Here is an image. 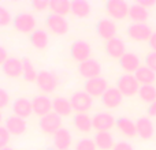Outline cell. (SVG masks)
<instances>
[{
	"instance_id": "1f68e13d",
	"label": "cell",
	"mask_w": 156,
	"mask_h": 150,
	"mask_svg": "<svg viewBox=\"0 0 156 150\" xmlns=\"http://www.w3.org/2000/svg\"><path fill=\"white\" fill-rule=\"evenodd\" d=\"M22 64H23V79L26 82H36L37 80V75L38 73L34 70V66L30 62L29 57H23L22 59Z\"/></svg>"
},
{
	"instance_id": "5bb4252c",
	"label": "cell",
	"mask_w": 156,
	"mask_h": 150,
	"mask_svg": "<svg viewBox=\"0 0 156 150\" xmlns=\"http://www.w3.org/2000/svg\"><path fill=\"white\" fill-rule=\"evenodd\" d=\"M32 107H33V112L37 116H40V118L51 113L52 109H54L52 100L48 96H36L32 100Z\"/></svg>"
},
{
	"instance_id": "9c48e42d",
	"label": "cell",
	"mask_w": 156,
	"mask_h": 150,
	"mask_svg": "<svg viewBox=\"0 0 156 150\" xmlns=\"http://www.w3.org/2000/svg\"><path fill=\"white\" fill-rule=\"evenodd\" d=\"M83 87H85V91L89 96L101 97L108 90V82L105 78L97 77V78H92V79H86Z\"/></svg>"
},
{
	"instance_id": "ab89813d",
	"label": "cell",
	"mask_w": 156,
	"mask_h": 150,
	"mask_svg": "<svg viewBox=\"0 0 156 150\" xmlns=\"http://www.w3.org/2000/svg\"><path fill=\"white\" fill-rule=\"evenodd\" d=\"M112 150H134V149H133V146L130 145L129 142H123V141H121V142L115 143V146L112 148Z\"/></svg>"
},
{
	"instance_id": "ac0fdd59",
	"label": "cell",
	"mask_w": 156,
	"mask_h": 150,
	"mask_svg": "<svg viewBox=\"0 0 156 150\" xmlns=\"http://www.w3.org/2000/svg\"><path fill=\"white\" fill-rule=\"evenodd\" d=\"M119 66L123 71H126V74H136V71L141 67L140 64V57L133 52H126L123 56L119 59Z\"/></svg>"
},
{
	"instance_id": "52a82bcc",
	"label": "cell",
	"mask_w": 156,
	"mask_h": 150,
	"mask_svg": "<svg viewBox=\"0 0 156 150\" xmlns=\"http://www.w3.org/2000/svg\"><path fill=\"white\" fill-rule=\"evenodd\" d=\"M45 25L51 33L56 36H65L69 32V22L66 16L56 15V14H49L47 16Z\"/></svg>"
},
{
	"instance_id": "8d00e7d4",
	"label": "cell",
	"mask_w": 156,
	"mask_h": 150,
	"mask_svg": "<svg viewBox=\"0 0 156 150\" xmlns=\"http://www.w3.org/2000/svg\"><path fill=\"white\" fill-rule=\"evenodd\" d=\"M30 5L36 11H45L47 8H49V0H33Z\"/></svg>"
},
{
	"instance_id": "ba28073f",
	"label": "cell",
	"mask_w": 156,
	"mask_h": 150,
	"mask_svg": "<svg viewBox=\"0 0 156 150\" xmlns=\"http://www.w3.org/2000/svg\"><path fill=\"white\" fill-rule=\"evenodd\" d=\"M90 53H92V48L89 45L88 41L85 40H77L71 44L70 46V55L74 60H77L78 63L86 62L90 59Z\"/></svg>"
},
{
	"instance_id": "836d02e7",
	"label": "cell",
	"mask_w": 156,
	"mask_h": 150,
	"mask_svg": "<svg viewBox=\"0 0 156 150\" xmlns=\"http://www.w3.org/2000/svg\"><path fill=\"white\" fill-rule=\"evenodd\" d=\"M96 143L94 139H89V138H83L80 139L76 143V150H96Z\"/></svg>"
},
{
	"instance_id": "d6a6232c",
	"label": "cell",
	"mask_w": 156,
	"mask_h": 150,
	"mask_svg": "<svg viewBox=\"0 0 156 150\" xmlns=\"http://www.w3.org/2000/svg\"><path fill=\"white\" fill-rule=\"evenodd\" d=\"M138 96L144 102H148L151 105L156 101V87L154 85H143L138 90Z\"/></svg>"
},
{
	"instance_id": "60d3db41",
	"label": "cell",
	"mask_w": 156,
	"mask_h": 150,
	"mask_svg": "<svg viewBox=\"0 0 156 150\" xmlns=\"http://www.w3.org/2000/svg\"><path fill=\"white\" fill-rule=\"evenodd\" d=\"M8 52H7V49L4 48V46H2L0 45V66H3L5 62H7V59H8Z\"/></svg>"
},
{
	"instance_id": "d6986e66",
	"label": "cell",
	"mask_w": 156,
	"mask_h": 150,
	"mask_svg": "<svg viewBox=\"0 0 156 150\" xmlns=\"http://www.w3.org/2000/svg\"><path fill=\"white\" fill-rule=\"evenodd\" d=\"M12 112L15 116L22 119L29 118L33 113V107H32V101L27 100L26 97H19L15 101L12 102Z\"/></svg>"
},
{
	"instance_id": "4316f807",
	"label": "cell",
	"mask_w": 156,
	"mask_h": 150,
	"mask_svg": "<svg viewBox=\"0 0 156 150\" xmlns=\"http://www.w3.org/2000/svg\"><path fill=\"white\" fill-rule=\"evenodd\" d=\"M134 77L141 86L143 85H154V82L156 80V73H154V71H152L149 67H147V66H141V67L136 71Z\"/></svg>"
},
{
	"instance_id": "5b68a950",
	"label": "cell",
	"mask_w": 156,
	"mask_h": 150,
	"mask_svg": "<svg viewBox=\"0 0 156 150\" xmlns=\"http://www.w3.org/2000/svg\"><path fill=\"white\" fill-rule=\"evenodd\" d=\"M38 127L41 128V131L45 134H56L60 128H62V118L58 113L51 112L48 115L43 116L38 121Z\"/></svg>"
},
{
	"instance_id": "9a60e30c",
	"label": "cell",
	"mask_w": 156,
	"mask_h": 150,
	"mask_svg": "<svg viewBox=\"0 0 156 150\" xmlns=\"http://www.w3.org/2000/svg\"><path fill=\"white\" fill-rule=\"evenodd\" d=\"M2 70L4 75L10 78H19L23 75V64L22 59L19 60L18 57H8L7 62L2 66Z\"/></svg>"
},
{
	"instance_id": "8fae6325",
	"label": "cell",
	"mask_w": 156,
	"mask_h": 150,
	"mask_svg": "<svg viewBox=\"0 0 156 150\" xmlns=\"http://www.w3.org/2000/svg\"><path fill=\"white\" fill-rule=\"evenodd\" d=\"M93 121V128L99 131H108L116 124V119L108 112H97L92 118Z\"/></svg>"
},
{
	"instance_id": "44dd1931",
	"label": "cell",
	"mask_w": 156,
	"mask_h": 150,
	"mask_svg": "<svg viewBox=\"0 0 156 150\" xmlns=\"http://www.w3.org/2000/svg\"><path fill=\"white\" fill-rule=\"evenodd\" d=\"M136 127H137V135L143 139H151L154 137L155 127L149 118H145V116L138 118L136 121Z\"/></svg>"
},
{
	"instance_id": "f546056e",
	"label": "cell",
	"mask_w": 156,
	"mask_h": 150,
	"mask_svg": "<svg viewBox=\"0 0 156 150\" xmlns=\"http://www.w3.org/2000/svg\"><path fill=\"white\" fill-rule=\"evenodd\" d=\"M90 4L86 0H73L71 2V12L77 18H86L90 14Z\"/></svg>"
},
{
	"instance_id": "8992f818",
	"label": "cell",
	"mask_w": 156,
	"mask_h": 150,
	"mask_svg": "<svg viewBox=\"0 0 156 150\" xmlns=\"http://www.w3.org/2000/svg\"><path fill=\"white\" fill-rule=\"evenodd\" d=\"M152 34H154V32L147 23H132L127 27V36L133 41H137V43L149 41Z\"/></svg>"
},
{
	"instance_id": "7c38bea8",
	"label": "cell",
	"mask_w": 156,
	"mask_h": 150,
	"mask_svg": "<svg viewBox=\"0 0 156 150\" xmlns=\"http://www.w3.org/2000/svg\"><path fill=\"white\" fill-rule=\"evenodd\" d=\"M96 32L100 38L108 41L115 38L116 34V23L110 18H101L96 25Z\"/></svg>"
},
{
	"instance_id": "d4e9b609",
	"label": "cell",
	"mask_w": 156,
	"mask_h": 150,
	"mask_svg": "<svg viewBox=\"0 0 156 150\" xmlns=\"http://www.w3.org/2000/svg\"><path fill=\"white\" fill-rule=\"evenodd\" d=\"M116 127L119 128V131L123 135L129 138H133L137 135V127H136V123L133 120H130L129 118H118L116 119Z\"/></svg>"
},
{
	"instance_id": "b9f144b4",
	"label": "cell",
	"mask_w": 156,
	"mask_h": 150,
	"mask_svg": "<svg viewBox=\"0 0 156 150\" xmlns=\"http://www.w3.org/2000/svg\"><path fill=\"white\" fill-rule=\"evenodd\" d=\"M137 3L140 5H143L144 8H147V10H148L149 7H154V5L156 4V0H138Z\"/></svg>"
},
{
	"instance_id": "2e32d148",
	"label": "cell",
	"mask_w": 156,
	"mask_h": 150,
	"mask_svg": "<svg viewBox=\"0 0 156 150\" xmlns=\"http://www.w3.org/2000/svg\"><path fill=\"white\" fill-rule=\"evenodd\" d=\"M123 101V94L119 91L118 87H108V90L101 96V102L104 107L110 108H118Z\"/></svg>"
},
{
	"instance_id": "ee69618b",
	"label": "cell",
	"mask_w": 156,
	"mask_h": 150,
	"mask_svg": "<svg viewBox=\"0 0 156 150\" xmlns=\"http://www.w3.org/2000/svg\"><path fill=\"white\" fill-rule=\"evenodd\" d=\"M148 115L149 116H156V101L152 102L148 108Z\"/></svg>"
},
{
	"instance_id": "83f0119b",
	"label": "cell",
	"mask_w": 156,
	"mask_h": 150,
	"mask_svg": "<svg viewBox=\"0 0 156 150\" xmlns=\"http://www.w3.org/2000/svg\"><path fill=\"white\" fill-rule=\"evenodd\" d=\"M48 41H49L48 34L43 29H36L30 34V43H32V45L36 49H40V51L41 49H45L48 46Z\"/></svg>"
},
{
	"instance_id": "7bdbcfd3",
	"label": "cell",
	"mask_w": 156,
	"mask_h": 150,
	"mask_svg": "<svg viewBox=\"0 0 156 150\" xmlns=\"http://www.w3.org/2000/svg\"><path fill=\"white\" fill-rule=\"evenodd\" d=\"M148 45H149V48H151L152 51L156 52V32H154V34H152V37L149 38V41H148Z\"/></svg>"
},
{
	"instance_id": "4dcf8cb0",
	"label": "cell",
	"mask_w": 156,
	"mask_h": 150,
	"mask_svg": "<svg viewBox=\"0 0 156 150\" xmlns=\"http://www.w3.org/2000/svg\"><path fill=\"white\" fill-rule=\"evenodd\" d=\"M49 10L52 11V14L66 16L69 12H71V2H69V0H51Z\"/></svg>"
},
{
	"instance_id": "f1b7e54d",
	"label": "cell",
	"mask_w": 156,
	"mask_h": 150,
	"mask_svg": "<svg viewBox=\"0 0 156 150\" xmlns=\"http://www.w3.org/2000/svg\"><path fill=\"white\" fill-rule=\"evenodd\" d=\"M94 143H96L97 148L101 149V150H110L115 146L112 135H111L108 131L96 132V135H94Z\"/></svg>"
},
{
	"instance_id": "4fadbf2b",
	"label": "cell",
	"mask_w": 156,
	"mask_h": 150,
	"mask_svg": "<svg viewBox=\"0 0 156 150\" xmlns=\"http://www.w3.org/2000/svg\"><path fill=\"white\" fill-rule=\"evenodd\" d=\"M78 73H80L81 77L86 78V79L97 78L100 77V73H101V66L97 60L89 59L86 62H82L78 64Z\"/></svg>"
},
{
	"instance_id": "484cf974",
	"label": "cell",
	"mask_w": 156,
	"mask_h": 150,
	"mask_svg": "<svg viewBox=\"0 0 156 150\" xmlns=\"http://www.w3.org/2000/svg\"><path fill=\"white\" fill-rule=\"evenodd\" d=\"M73 120L74 127L81 132H89L93 128V121L88 113H76Z\"/></svg>"
},
{
	"instance_id": "d590c367",
	"label": "cell",
	"mask_w": 156,
	"mask_h": 150,
	"mask_svg": "<svg viewBox=\"0 0 156 150\" xmlns=\"http://www.w3.org/2000/svg\"><path fill=\"white\" fill-rule=\"evenodd\" d=\"M10 137H11V134L8 132V130L5 127L0 126V149L7 148L8 142H10Z\"/></svg>"
},
{
	"instance_id": "7a4b0ae2",
	"label": "cell",
	"mask_w": 156,
	"mask_h": 150,
	"mask_svg": "<svg viewBox=\"0 0 156 150\" xmlns=\"http://www.w3.org/2000/svg\"><path fill=\"white\" fill-rule=\"evenodd\" d=\"M116 87L119 89V91L123 96L132 97L138 93L141 85L138 83V80L136 79V77L133 74H123L122 77H119L118 82H116Z\"/></svg>"
},
{
	"instance_id": "74e56055",
	"label": "cell",
	"mask_w": 156,
	"mask_h": 150,
	"mask_svg": "<svg viewBox=\"0 0 156 150\" xmlns=\"http://www.w3.org/2000/svg\"><path fill=\"white\" fill-rule=\"evenodd\" d=\"M145 64L147 67H149L154 73H156V52L151 51L145 57Z\"/></svg>"
},
{
	"instance_id": "ffe728a7",
	"label": "cell",
	"mask_w": 156,
	"mask_h": 150,
	"mask_svg": "<svg viewBox=\"0 0 156 150\" xmlns=\"http://www.w3.org/2000/svg\"><path fill=\"white\" fill-rule=\"evenodd\" d=\"M5 128L8 130L11 135H22L27 128V124H26V120L22 118H18V116L12 115V116H8L5 119Z\"/></svg>"
},
{
	"instance_id": "f6af8a7d",
	"label": "cell",
	"mask_w": 156,
	"mask_h": 150,
	"mask_svg": "<svg viewBox=\"0 0 156 150\" xmlns=\"http://www.w3.org/2000/svg\"><path fill=\"white\" fill-rule=\"evenodd\" d=\"M0 150H14L12 148H10V146H7V148H4V149H0Z\"/></svg>"
},
{
	"instance_id": "7402d4cb",
	"label": "cell",
	"mask_w": 156,
	"mask_h": 150,
	"mask_svg": "<svg viewBox=\"0 0 156 150\" xmlns=\"http://www.w3.org/2000/svg\"><path fill=\"white\" fill-rule=\"evenodd\" d=\"M71 142H73V137L67 128H60L54 135V146L58 150H69Z\"/></svg>"
},
{
	"instance_id": "e0dca14e",
	"label": "cell",
	"mask_w": 156,
	"mask_h": 150,
	"mask_svg": "<svg viewBox=\"0 0 156 150\" xmlns=\"http://www.w3.org/2000/svg\"><path fill=\"white\" fill-rule=\"evenodd\" d=\"M105 52L112 59H121L126 53V45L121 38H111V40L105 41Z\"/></svg>"
},
{
	"instance_id": "e575fe53",
	"label": "cell",
	"mask_w": 156,
	"mask_h": 150,
	"mask_svg": "<svg viewBox=\"0 0 156 150\" xmlns=\"http://www.w3.org/2000/svg\"><path fill=\"white\" fill-rule=\"evenodd\" d=\"M12 16L11 12L4 7V5H0V27L8 26L10 23H12Z\"/></svg>"
},
{
	"instance_id": "603a6c76",
	"label": "cell",
	"mask_w": 156,
	"mask_h": 150,
	"mask_svg": "<svg viewBox=\"0 0 156 150\" xmlns=\"http://www.w3.org/2000/svg\"><path fill=\"white\" fill-rule=\"evenodd\" d=\"M129 18L133 21V23H145V21L149 18V12L138 3H133L129 8Z\"/></svg>"
},
{
	"instance_id": "3957f363",
	"label": "cell",
	"mask_w": 156,
	"mask_h": 150,
	"mask_svg": "<svg viewBox=\"0 0 156 150\" xmlns=\"http://www.w3.org/2000/svg\"><path fill=\"white\" fill-rule=\"evenodd\" d=\"M70 102L73 111H76L77 113H86L93 105V97L89 96L85 90L76 91L71 94L70 97Z\"/></svg>"
},
{
	"instance_id": "f35d334b",
	"label": "cell",
	"mask_w": 156,
	"mask_h": 150,
	"mask_svg": "<svg viewBox=\"0 0 156 150\" xmlns=\"http://www.w3.org/2000/svg\"><path fill=\"white\" fill-rule=\"evenodd\" d=\"M8 104H10V94L5 89L0 87V109L8 107Z\"/></svg>"
},
{
	"instance_id": "277c9868",
	"label": "cell",
	"mask_w": 156,
	"mask_h": 150,
	"mask_svg": "<svg viewBox=\"0 0 156 150\" xmlns=\"http://www.w3.org/2000/svg\"><path fill=\"white\" fill-rule=\"evenodd\" d=\"M129 3L125 0H108L105 3V10L112 19L122 21L129 15Z\"/></svg>"
},
{
	"instance_id": "bcb514c9",
	"label": "cell",
	"mask_w": 156,
	"mask_h": 150,
	"mask_svg": "<svg viewBox=\"0 0 156 150\" xmlns=\"http://www.w3.org/2000/svg\"><path fill=\"white\" fill-rule=\"evenodd\" d=\"M2 121H3V115H2V111H0V124H2Z\"/></svg>"
},
{
	"instance_id": "cb8c5ba5",
	"label": "cell",
	"mask_w": 156,
	"mask_h": 150,
	"mask_svg": "<svg viewBox=\"0 0 156 150\" xmlns=\"http://www.w3.org/2000/svg\"><path fill=\"white\" fill-rule=\"evenodd\" d=\"M52 107H54V112L58 113L60 118L63 116H69L73 112V107L69 98L66 97H56L52 100Z\"/></svg>"
},
{
	"instance_id": "30bf717a",
	"label": "cell",
	"mask_w": 156,
	"mask_h": 150,
	"mask_svg": "<svg viewBox=\"0 0 156 150\" xmlns=\"http://www.w3.org/2000/svg\"><path fill=\"white\" fill-rule=\"evenodd\" d=\"M36 83H37V86L44 93H52V91H55L58 87V78L55 77V74H52L51 71L43 70L38 73Z\"/></svg>"
},
{
	"instance_id": "6da1fadb",
	"label": "cell",
	"mask_w": 156,
	"mask_h": 150,
	"mask_svg": "<svg viewBox=\"0 0 156 150\" xmlns=\"http://www.w3.org/2000/svg\"><path fill=\"white\" fill-rule=\"evenodd\" d=\"M12 26L19 33L32 34L36 30V18L30 12H19L14 16Z\"/></svg>"
}]
</instances>
